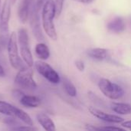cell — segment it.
<instances>
[{
	"mask_svg": "<svg viewBox=\"0 0 131 131\" xmlns=\"http://www.w3.org/2000/svg\"><path fill=\"white\" fill-rule=\"evenodd\" d=\"M54 17H56L54 1L47 0L42 8V26L46 35L54 41L58 38V35L54 24Z\"/></svg>",
	"mask_w": 131,
	"mask_h": 131,
	"instance_id": "obj_1",
	"label": "cell"
},
{
	"mask_svg": "<svg viewBox=\"0 0 131 131\" xmlns=\"http://www.w3.org/2000/svg\"><path fill=\"white\" fill-rule=\"evenodd\" d=\"M11 0H5L0 14V46L8 45L9 39V19L11 15Z\"/></svg>",
	"mask_w": 131,
	"mask_h": 131,
	"instance_id": "obj_2",
	"label": "cell"
},
{
	"mask_svg": "<svg viewBox=\"0 0 131 131\" xmlns=\"http://www.w3.org/2000/svg\"><path fill=\"white\" fill-rule=\"evenodd\" d=\"M0 113L6 116L12 117L15 119H18L26 125H34L32 119L26 112L8 102L0 101Z\"/></svg>",
	"mask_w": 131,
	"mask_h": 131,
	"instance_id": "obj_3",
	"label": "cell"
},
{
	"mask_svg": "<svg viewBox=\"0 0 131 131\" xmlns=\"http://www.w3.org/2000/svg\"><path fill=\"white\" fill-rule=\"evenodd\" d=\"M17 41H18V38H17L16 33L13 31L9 36V39H8V42L7 45L8 55V60L12 67L14 69L19 71L26 66H25L23 60L20 58L18 54Z\"/></svg>",
	"mask_w": 131,
	"mask_h": 131,
	"instance_id": "obj_4",
	"label": "cell"
},
{
	"mask_svg": "<svg viewBox=\"0 0 131 131\" xmlns=\"http://www.w3.org/2000/svg\"><path fill=\"white\" fill-rule=\"evenodd\" d=\"M98 88L102 94L111 100H119L124 95V90L121 86L107 78L99 81Z\"/></svg>",
	"mask_w": 131,
	"mask_h": 131,
	"instance_id": "obj_5",
	"label": "cell"
},
{
	"mask_svg": "<svg viewBox=\"0 0 131 131\" xmlns=\"http://www.w3.org/2000/svg\"><path fill=\"white\" fill-rule=\"evenodd\" d=\"M18 41L20 48L21 59L28 67L31 68L34 65V59L29 48L28 35L25 28H20L18 31Z\"/></svg>",
	"mask_w": 131,
	"mask_h": 131,
	"instance_id": "obj_6",
	"label": "cell"
},
{
	"mask_svg": "<svg viewBox=\"0 0 131 131\" xmlns=\"http://www.w3.org/2000/svg\"><path fill=\"white\" fill-rule=\"evenodd\" d=\"M15 84L26 90H35L37 88V84L33 78V70L30 67H25L19 70L15 78Z\"/></svg>",
	"mask_w": 131,
	"mask_h": 131,
	"instance_id": "obj_7",
	"label": "cell"
},
{
	"mask_svg": "<svg viewBox=\"0 0 131 131\" xmlns=\"http://www.w3.org/2000/svg\"><path fill=\"white\" fill-rule=\"evenodd\" d=\"M35 67L37 71L50 83L58 84L61 82L58 73L48 63L43 61H37L35 63Z\"/></svg>",
	"mask_w": 131,
	"mask_h": 131,
	"instance_id": "obj_8",
	"label": "cell"
},
{
	"mask_svg": "<svg viewBox=\"0 0 131 131\" xmlns=\"http://www.w3.org/2000/svg\"><path fill=\"white\" fill-rule=\"evenodd\" d=\"M41 6V5L38 4V2H36V5L34 3L31 8V10L30 12V14H29V17H28L30 27L31 28L32 33L34 36L35 37V38L39 41H42L45 39L42 31H41V25L39 21V15H38V11Z\"/></svg>",
	"mask_w": 131,
	"mask_h": 131,
	"instance_id": "obj_9",
	"label": "cell"
},
{
	"mask_svg": "<svg viewBox=\"0 0 131 131\" xmlns=\"http://www.w3.org/2000/svg\"><path fill=\"white\" fill-rule=\"evenodd\" d=\"M88 111L91 115H93L94 117L101 120L103 121L111 123V124H122L124 122V119L118 115L107 114L101 110H99L97 108H95L94 107H90L88 108Z\"/></svg>",
	"mask_w": 131,
	"mask_h": 131,
	"instance_id": "obj_10",
	"label": "cell"
},
{
	"mask_svg": "<svg viewBox=\"0 0 131 131\" xmlns=\"http://www.w3.org/2000/svg\"><path fill=\"white\" fill-rule=\"evenodd\" d=\"M34 3V0H21L18 8V17L21 23L25 24L28 19Z\"/></svg>",
	"mask_w": 131,
	"mask_h": 131,
	"instance_id": "obj_11",
	"label": "cell"
},
{
	"mask_svg": "<svg viewBox=\"0 0 131 131\" xmlns=\"http://www.w3.org/2000/svg\"><path fill=\"white\" fill-rule=\"evenodd\" d=\"M107 28L109 31L119 34L124 31L126 28V24L123 18L116 17L107 23Z\"/></svg>",
	"mask_w": 131,
	"mask_h": 131,
	"instance_id": "obj_12",
	"label": "cell"
},
{
	"mask_svg": "<svg viewBox=\"0 0 131 131\" xmlns=\"http://www.w3.org/2000/svg\"><path fill=\"white\" fill-rule=\"evenodd\" d=\"M37 121L45 131H56V127L52 119L44 113L37 115Z\"/></svg>",
	"mask_w": 131,
	"mask_h": 131,
	"instance_id": "obj_13",
	"label": "cell"
},
{
	"mask_svg": "<svg viewBox=\"0 0 131 131\" xmlns=\"http://www.w3.org/2000/svg\"><path fill=\"white\" fill-rule=\"evenodd\" d=\"M20 104L25 107H30V108H35L41 105V100L39 97L33 95H23L21 98L19 100Z\"/></svg>",
	"mask_w": 131,
	"mask_h": 131,
	"instance_id": "obj_14",
	"label": "cell"
},
{
	"mask_svg": "<svg viewBox=\"0 0 131 131\" xmlns=\"http://www.w3.org/2000/svg\"><path fill=\"white\" fill-rule=\"evenodd\" d=\"M111 110L119 115L131 114V105L127 103L113 102L111 104Z\"/></svg>",
	"mask_w": 131,
	"mask_h": 131,
	"instance_id": "obj_15",
	"label": "cell"
},
{
	"mask_svg": "<svg viewBox=\"0 0 131 131\" xmlns=\"http://www.w3.org/2000/svg\"><path fill=\"white\" fill-rule=\"evenodd\" d=\"M35 55L41 61H45L50 57V51L48 47L43 42L38 43L35 46Z\"/></svg>",
	"mask_w": 131,
	"mask_h": 131,
	"instance_id": "obj_16",
	"label": "cell"
},
{
	"mask_svg": "<svg viewBox=\"0 0 131 131\" xmlns=\"http://www.w3.org/2000/svg\"><path fill=\"white\" fill-rule=\"evenodd\" d=\"M88 55L93 59L96 60H104L107 56V50L102 48H91L88 51Z\"/></svg>",
	"mask_w": 131,
	"mask_h": 131,
	"instance_id": "obj_17",
	"label": "cell"
},
{
	"mask_svg": "<svg viewBox=\"0 0 131 131\" xmlns=\"http://www.w3.org/2000/svg\"><path fill=\"white\" fill-rule=\"evenodd\" d=\"M63 87L64 89V91L70 97H76L77 96V88L71 82V81L68 79H64L63 81Z\"/></svg>",
	"mask_w": 131,
	"mask_h": 131,
	"instance_id": "obj_18",
	"label": "cell"
},
{
	"mask_svg": "<svg viewBox=\"0 0 131 131\" xmlns=\"http://www.w3.org/2000/svg\"><path fill=\"white\" fill-rule=\"evenodd\" d=\"M10 131H38V128L34 126H16L10 129Z\"/></svg>",
	"mask_w": 131,
	"mask_h": 131,
	"instance_id": "obj_19",
	"label": "cell"
},
{
	"mask_svg": "<svg viewBox=\"0 0 131 131\" xmlns=\"http://www.w3.org/2000/svg\"><path fill=\"white\" fill-rule=\"evenodd\" d=\"M64 0H54L57 18H58L61 14L62 9H63V5H64Z\"/></svg>",
	"mask_w": 131,
	"mask_h": 131,
	"instance_id": "obj_20",
	"label": "cell"
},
{
	"mask_svg": "<svg viewBox=\"0 0 131 131\" xmlns=\"http://www.w3.org/2000/svg\"><path fill=\"white\" fill-rule=\"evenodd\" d=\"M101 131H126L125 129L122 127H114V126H106V127H101Z\"/></svg>",
	"mask_w": 131,
	"mask_h": 131,
	"instance_id": "obj_21",
	"label": "cell"
},
{
	"mask_svg": "<svg viewBox=\"0 0 131 131\" xmlns=\"http://www.w3.org/2000/svg\"><path fill=\"white\" fill-rule=\"evenodd\" d=\"M75 66L79 71H84L85 69V65H84V62L81 60H78L75 61Z\"/></svg>",
	"mask_w": 131,
	"mask_h": 131,
	"instance_id": "obj_22",
	"label": "cell"
},
{
	"mask_svg": "<svg viewBox=\"0 0 131 131\" xmlns=\"http://www.w3.org/2000/svg\"><path fill=\"white\" fill-rule=\"evenodd\" d=\"M4 123H5L8 126H13V127H15V125H16V121L15 119H12V118H7L4 121Z\"/></svg>",
	"mask_w": 131,
	"mask_h": 131,
	"instance_id": "obj_23",
	"label": "cell"
},
{
	"mask_svg": "<svg viewBox=\"0 0 131 131\" xmlns=\"http://www.w3.org/2000/svg\"><path fill=\"white\" fill-rule=\"evenodd\" d=\"M122 127L127 129H130L131 130V120L130 121H124L121 124Z\"/></svg>",
	"mask_w": 131,
	"mask_h": 131,
	"instance_id": "obj_24",
	"label": "cell"
},
{
	"mask_svg": "<svg viewBox=\"0 0 131 131\" xmlns=\"http://www.w3.org/2000/svg\"><path fill=\"white\" fill-rule=\"evenodd\" d=\"M73 1H75V2H81V3H84V4H89V3L93 2L95 0H73Z\"/></svg>",
	"mask_w": 131,
	"mask_h": 131,
	"instance_id": "obj_25",
	"label": "cell"
},
{
	"mask_svg": "<svg viewBox=\"0 0 131 131\" xmlns=\"http://www.w3.org/2000/svg\"><path fill=\"white\" fill-rule=\"evenodd\" d=\"M5 72L4 71V68H2V66L0 64V77H5Z\"/></svg>",
	"mask_w": 131,
	"mask_h": 131,
	"instance_id": "obj_26",
	"label": "cell"
},
{
	"mask_svg": "<svg viewBox=\"0 0 131 131\" xmlns=\"http://www.w3.org/2000/svg\"><path fill=\"white\" fill-rule=\"evenodd\" d=\"M15 2V0H11V2H12V3H14Z\"/></svg>",
	"mask_w": 131,
	"mask_h": 131,
	"instance_id": "obj_27",
	"label": "cell"
},
{
	"mask_svg": "<svg viewBox=\"0 0 131 131\" xmlns=\"http://www.w3.org/2000/svg\"><path fill=\"white\" fill-rule=\"evenodd\" d=\"M0 5H1V0H0ZM0 14H1V12H0Z\"/></svg>",
	"mask_w": 131,
	"mask_h": 131,
	"instance_id": "obj_28",
	"label": "cell"
},
{
	"mask_svg": "<svg viewBox=\"0 0 131 131\" xmlns=\"http://www.w3.org/2000/svg\"><path fill=\"white\" fill-rule=\"evenodd\" d=\"M42 1H43V0H42Z\"/></svg>",
	"mask_w": 131,
	"mask_h": 131,
	"instance_id": "obj_29",
	"label": "cell"
},
{
	"mask_svg": "<svg viewBox=\"0 0 131 131\" xmlns=\"http://www.w3.org/2000/svg\"></svg>",
	"mask_w": 131,
	"mask_h": 131,
	"instance_id": "obj_30",
	"label": "cell"
}]
</instances>
